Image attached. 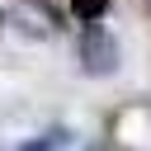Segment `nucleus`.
<instances>
[{"label": "nucleus", "mask_w": 151, "mask_h": 151, "mask_svg": "<svg viewBox=\"0 0 151 151\" xmlns=\"http://www.w3.org/2000/svg\"><path fill=\"white\" fill-rule=\"evenodd\" d=\"M71 14L85 19V24H99V19L109 14V0H71Z\"/></svg>", "instance_id": "nucleus-2"}, {"label": "nucleus", "mask_w": 151, "mask_h": 151, "mask_svg": "<svg viewBox=\"0 0 151 151\" xmlns=\"http://www.w3.org/2000/svg\"><path fill=\"white\" fill-rule=\"evenodd\" d=\"M80 61H85L90 76H109V71H118V42L104 28H90L80 38Z\"/></svg>", "instance_id": "nucleus-1"}, {"label": "nucleus", "mask_w": 151, "mask_h": 151, "mask_svg": "<svg viewBox=\"0 0 151 151\" xmlns=\"http://www.w3.org/2000/svg\"><path fill=\"white\" fill-rule=\"evenodd\" d=\"M61 142H66V132H47V137H42V142H28V146H24V151H57V146H61Z\"/></svg>", "instance_id": "nucleus-3"}]
</instances>
